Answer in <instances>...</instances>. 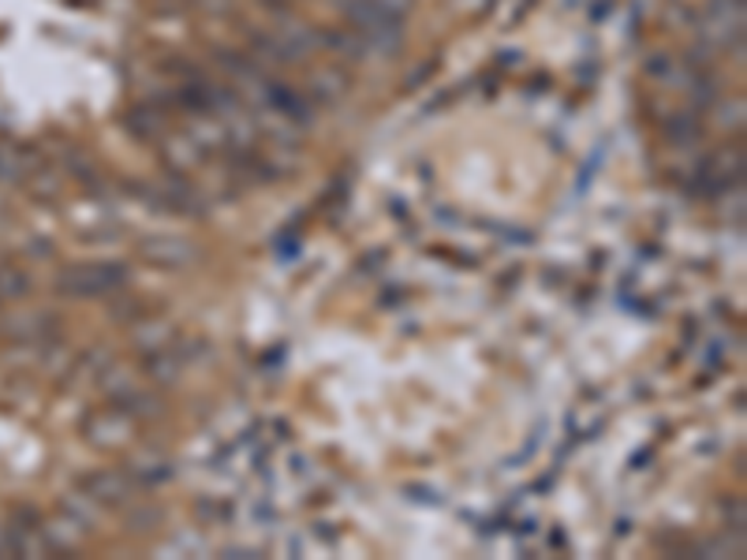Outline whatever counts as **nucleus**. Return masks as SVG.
Listing matches in <instances>:
<instances>
[{
    "mask_svg": "<svg viewBox=\"0 0 747 560\" xmlns=\"http://www.w3.org/2000/svg\"><path fill=\"white\" fill-rule=\"evenodd\" d=\"M83 489L86 497L94 500V505H124L127 497H131V478L124 475V471H94V475L83 478Z\"/></svg>",
    "mask_w": 747,
    "mask_h": 560,
    "instance_id": "7ed1b4c3",
    "label": "nucleus"
},
{
    "mask_svg": "<svg viewBox=\"0 0 747 560\" xmlns=\"http://www.w3.org/2000/svg\"><path fill=\"white\" fill-rule=\"evenodd\" d=\"M127 270L116 262H86V265H72L56 277V292L72 299H97L109 296V292L124 288Z\"/></svg>",
    "mask_w": 747,
    "mask_h": 560,
    "instance_id": "f03ea898",
    "label": "nucleus"
},
{
    "mask_svg": "<svg viewBox=\"0 0 747 560\" xmlns=\"http://www.w3.org/2000/svg\"><path fill=\"white\" fill-rule=\"evenodd\" d=\"M340 12L351 23V31L374 38V42L386 49V56L397 53L400 27H404V15L400 12H392L381 0H340Z\"/></svg>",
    "mask_w": 747,
    "mask_h": 560,
    "instance_id": "f257e3e1",
    "label": "nucleus"
},
{
    "mask_svg": "<svg viewBox=\"0 0 747 560\" xmlns=\"http://www.w3.org/2000/svg\"><path fill=\"white\" fill-rule=\"evenodd\" d=\"M86 437L105 448L124 445V441L131 437V415H127V411H102V415L86 422Z\"/></svg>",
    "mask_w": 747,
    "mask_h": 560,
    "instance_id": "20e7f679",
    "label": "nucleus"
},
{
    "mask_svg": "<svg viewBox=\"0 0 747 560\" xmlns=\"http://www.w3.org/2000/svg\"><path fill=\"white\" fill-rule=\"evenodd\" d=\"M183 370V359L176 356V348H157L150 351V373L154 381H176Z\"/></svg>",
    "mask_w": 747,
    "mask_h": 560,
    "instance_id": "0eeeda50",
    "label": "nucleus"
},
{
    "mask_svg": "<svg viewBox=\"0 0 747 560\" xmlns=\"http://www.w3.org/2000/svg\"><path fill=\"white\" fill-rule=\"evenodd\" d=\"M314 91H318L322 102H337V97L348 91V78L337 75V72H326V75L314 78Z\"/></svg>",
    "mask_w": 747,
    "mask_h": 560,
    "instance_id": "6e6552de",
    "label": "nucleus"
},
{
    "mask_svg": "<svg viewBox=\"0 0 747 560\" xmlns=\"http://www.w3.org/2000/svg\"><path fill=\"white\" fill-rule=\"evenodd\" d=\"M131 475H135V483L157 486V483H165V478H172V464L161 456H139L131 464Z\"/></svg>",
    "mask_w": 747,
    "mask_h": 560,
    "instance_id": "423d86ee",
    "label": "nucleus"
},
{
    "mask_svg": "<svg viewBox=\"0 0 747 560\" xmlns=\"http://www.w3.org/2000/svg\"><path fill=\"white\" fill-rule=\"evenodd\" d=\"M143 258H150L154 265H169V270H183V265H191L199 258V251L191 247V243L183 240H146L143 243Z\"/></svg>",
    "mask_w": 747,
    "mask_h": 560,
    "instance_id": "39448f33",
    "label": "nucleus"
}]
</instances>
